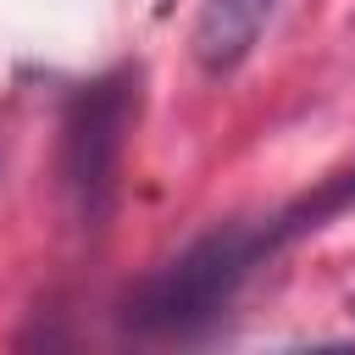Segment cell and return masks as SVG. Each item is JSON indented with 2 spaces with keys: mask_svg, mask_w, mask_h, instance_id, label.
Here are the masks:
<instances>
[{
  "mask_svg": "<svg viewBox=\"0 0 355 355\" xmlns=\"http://www.w3.org/2000/svg\"><path fill=\"white\" fill-rule=\"evenodd\" d=\"M277 6H283V0H200L194 33H189V50H194L200 72H205V78L239 72V67L255 55V44L266 39Z\"/></svg>",
  "mask_w": 355,
  "mask_h": 355,
  "instance_id": "3957f363",
  "label": "cell"
},
{
  "mask_svg": "<svg viewBox=\"0 0 355 355\" xmlns=\"http://www.w3.org/2000/svg\"><path fill=\"white\" fill-rule=\"evenodd\" d=\"M261 233L255 227H211L194 239L183 255H172L155 277L139 283L128 300V327L144 338H194L205 333L244 288V277L261 261Z\"/></svg>",
  "mask_w": 355,
  "mask_h": 355,
  "instance_id": "6da1fadb",
  "label": "cell"
},
{
  "mask_svg": "<svg viewBox=\"0 0 355 355\" xmlns=\"http://www.w3.org/2000/svg\"><path fill=\"white\" fill-rule=\"evenodd\" d=\"M139 116V72L116 67L89 78L61 116V189L78 216V227H105L116 205V178H122V150L128 128Z\"/></svg>",
  "mask_w": 355,
  "mask_h": 355,
  "instance_id": "7a4b0ae2",
  "label": "cell"
}]
</instances>
